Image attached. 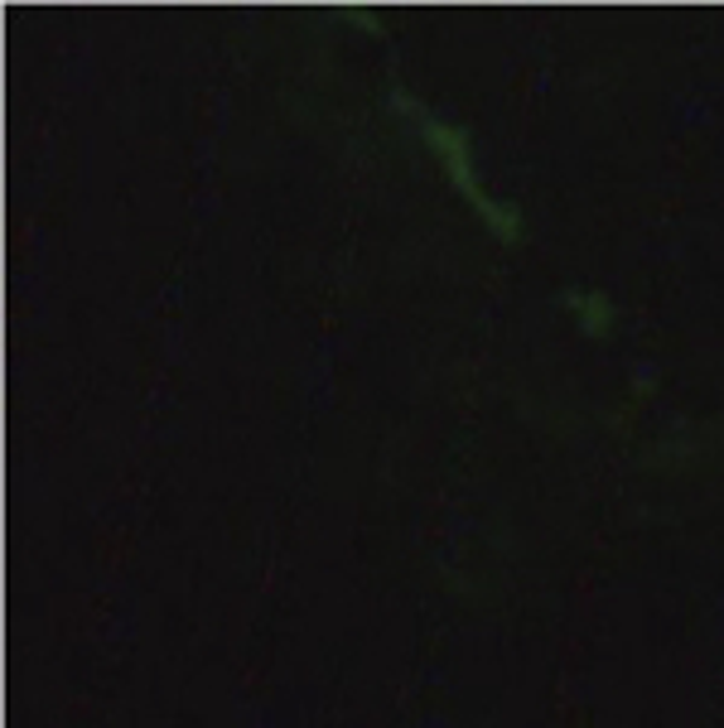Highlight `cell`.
I'll use <instances>...</instances> for the list:
<instances>
[{
  "instance_id": "2",
  "label": "cell",
  "mask_w": 724,
  "mask_h": 728,
  "mask_svg": "<svg viewBox=\"0 0 724 728\" xmlns=\"http://www.w3.org/2000/svg\"><path fill=\"white\" fill-rule=\"evenodd\" d=\"M570 309L579 314V328H585V334H609L613 304L604 295H570Z\"/></svg>"
},
{
  "instance_id": "1",
  "label": "cell",
  "mask_w": 724,
  "mask_h": 728,
  "mask_svg": "<svg viewBox=\"0 0 724 728\" xmlns=\"http://www.w3.org/2000/svg\"><path fill=\"white\" fill-rule=\"evenodd\" d=\"M397 112H406V116H416L420 122V136H426V145L434 155H440V165H444V175H450L459 189H464V198L473 203V213H479L483 222H489V232L493 236H503V242H512L517 236V228H522V218H517V208H507V203H497V198H489L479 189V179H473V160H469V140H464V130L459 126H450V122H434V116H426L416 107L406 92H397Z\"/></svg>"
},
{
  "instance_id": "3",
  "label": "cell",
  "mask_w": 724,
  "mask_h": 728,
  "mask_svg": "<svg viewBox=\"0 0 724 728\" xmlns=\"http://www.w3.org/2000/svg\"><path fill=\"white\" fill-rule=\"evenodd\" d=\"M344 15H348L353 24H363V30H373V34L381 30V24H377V15H367V10H344Z\"/></svg>"
}]
</instances>
